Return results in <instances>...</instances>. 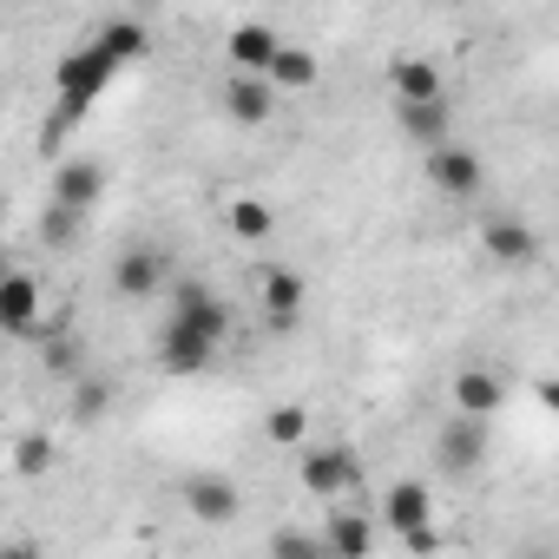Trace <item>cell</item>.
<instances>
[{"mask_svg":"<svg viewBox=\"0 0 559 559\" xmlns=\"http://www.w3.org/2000/svg\"><path fill=\"white\" fill-rule=\"evenodd\" d=\"M40 310H47V290L34 284L27 270H0V336H27L40 330Z\"/></svg>","mask_w":559,"mask_h":559,"instance_id":"1","label":"cell"},{"mask_svg":"<svg viewBox=\"0 0 559 559\" xmlns=\"http://www.w3.org/2000/svg\"><path fill=\"white\" fill-rule=\"evenodd\" d=\"M297 474H304V487L310 493H323V500H336V493H349L356 480H362V461H356V448H310L304 461H297Z\"/></svg>","mask_w":559,"mask_h":559,"instance_id":"2","label":"cell"},{"mask_svg":"<svg viewBox=\"0 0 559 559\" xmlns=\"http://www.w3.org/2000/svg\"><path fill=\"white\" fill-rule=\"evenodd\" d=\"M185 507H191L198 526H230V520L243 513V493H237V480H224V474H191V480H185Z\"/></svg>","mask_w":559,"mask_h":559,"instance_id":"3","label":"cell"},{"mask_svg":"<svg viewBox=\"0 0 559 559\" xmlns=\"http://www.w3.org/2000/svg\"><path fill=\"white\" fill-rule=\"evenodd\" d=\"M106 191V165L99 158H60V178H53V211H73L86 217Z\"/></svg>","mask_w":559,"mask_h":559,"instance_id":"4","label":"cell"},{"mask_svg":"<svg viewBox=\"0 0 559 559\" xmlns=\"http://www.w3.org/2000/svg\"><path fill=\"white\" fill-rule=\"evenodd\" d=\"M178 330H191V336H204V343H224L230 336V304L224 297H211L204 284H185L178 290V317H171Z\"/></svg>","mask_w":559,"mask_h":559,"instance_id":"5","label":"cell"},{"mask_svg":"<svg viewBox=\"0 0 559 559\" xmlns=\"http://www.w3.org/2000/svg\"><path fill=\"white\" fill-rule=\"evenodd\" d=\"M435 461H441V474H474L480 461H487V421H448L441 428V441H435Z\"/></svg>","mask_w":559,"mask_h":559,"instance_id":"6","label":"cell"},{"mask_svg":"<svg viewBox=\"0 0 559 559\" xmlns=\"http://www.w3.org/2000/svg\"><path fill=\"white\" fill-rule=\"evenodd\" d=\"M428 171H435V185H441L448 198H474L480 178H487V171H480V152H474V145H454V139H448L441 152H428Z\"/></svg>","mask_w":559,"mask_h":559,"instance_id":"7","label":"cell"},{"mask_svg":"<svg viewBox=\"0 0 559 559\" xmlns=\"http://www.w3.org/2000/svg\"><path fill=\"white\" fill-rule=\"evenodd\" d=\"M507 408V382L493 376V369H461L454 376V415L461 421H487V415H500Z\"/></svg>","mask_w":559,"mask_h":559,"instance_id":"8","label":"cell"},{"mask_svg":"<svg viewBox=\"0 0 559 559\" xmlns=\"http://www.w3.org/2000/svg\"><path fill=\"white\" fill-rule=\"evenodd\" d=\"M395 126L402 139H415L421 152H441L454 139V106L448 99H428V106H395Z\"/></svg>","mask_w":559,"mask_h":559,"instance_id":"9","label":"cell"},{"mask_svg":"<svg viewBox=\"0 0 559 559\" xmlns=\"http://www.w3.org/2000/svg\"><path fill=\"white\" fill-rule=\"evenodd\" d=\"M276 27H263V21H243V27H230V67L243 73V80H263L270 73V60H276Z\"/></svg>","mask_w":559,"mask_h":559,"instance_id":"10","label":"cell"},{"mask_svg":"<svg viewBox=\"0 0 559 559\" xmlns=\"http://www.w3.org/2000/svg\"><path fill=\"white\" fill-rule=\"evenodd\" d=\"M263 317H270V330H297V317H304V276L297 270H263Z\"/></svg>","mask_w":559,"mask_h":559,"instance_id":"11","label":"cell"},{"mask_svg":"<svg viewBox=\"0 0 559 559\" xmlns=\"http://www.w3.org/2000/svg\"><path fill=\"white\" fill-rule=\"evenodd\" d=\"M382 520L408 539V533H421V526H435V500H428V487L421 480H402V487H389V500H382Z\"/></svg>","mask_w":559,"mask_h":559,"instance_id":"12","label":"cell"},{"mask_svg":"<svg viewBox=\"0 0 559 559\" xmlns=\"http://www.w3.org/2000/svg\"><path fill=\"white\" fill-rule=\"evenodd\" d=\"M211 356H217V343H204V336H191V330H165V343H158V362H165V376H204L211 369Z\"/></svg>","mask_w":559,"mask_h":559,"instance_id":"13","label":"cell"},{"mask_svg":"<svg viewBox=\"0 0 559 559\" xmlns=\"http://www.w3.org/2000/svg\"><path fill=\"white\" fill-rule=\"evenodd\" d=\"M487 250H493L507 270H526V263H539V237H533L520 217H493V224H487Z\"/></svg>","mask_w":559,"mask_h":559,"instance_id":"14","label":"cell"},{"mask_svg":"<svg viewBox=\"0 0 559 559\" xmlns=\"http://www.w3.org/2000/svg\"><path fill=\"white\" fill-rule=\"evenodd\" d=\"M323 546H330V559H369L376 526H369L362 513H330V520H323Z\"/></svg>","mask_w":559,"mask_h":559,"instance_id":"15","label":"cell"},{"mask_svg":"<svg viewBox=\"0 0 559 559\" xmlns=\"http://www.w3.org/2000/svg\"><path fill=\"white\" fill-rule=\"evenodd\" d=\"M112 284H119V297H152L165 284V257L158 250H126L119 270H112Z\"/></svg>","mask_w":559,"mask_h":559,"instance_id":"16","label":"cell"},{"mask_svg":"<svg viewBox=\"0 0 559 559\" xmlns=\"http://www.w3.org/2000/svg\"><path fill=\"white\" fill-rule=\"evenodd\" d=\"M224 106H230V119H243V126H263V119L276 112V93H270V80H243V73H230V86H224Z\"/></svg>","mask_w":559,"mask_h":559,"instance_id":"17","label":"cell"},{"mask_svg":"<svg viewBox=\"0 0 559 559\" xmlns=\"http://www.w3.org/2000/svg\"><path fill=\"white\" fill-rule=\"evenodd\" d=\"M428 99H448L441 73L428 60H395V106H428Z\"/></svg>","mask_w":559,"mask_h":559,"instance_id":"18","label":"cell"},{"mask_svg":"<svg viewBox=\"0 0 559 559\" xmlns=\"http://www.w3.org/2000/svg\"><path fill=\"white\" fill-rule=\"evenodd\" d=\"M270 93L284 86V93H304V86H317V53H304V47H276V60H270Z\"/></svg>","mask_w":559,"mask_h":559,"instance_id":"19","label":"cell"},{"mask_svg":"<svg viewBox=\"0 0 559 559\" xmlns=\"http://www.w3.org/2000/svg\"><path fill=\"white\" fill-rule=\"evenodd\" d=\"M93 47H99L112 67H126V60H139L152 40H145V27H139V21H106V27L93 34Z\"/></svg>","mask_w":559,"mask_h":559,"instance_id":"20","label":"cell"},{"mask_svg":"<svg viewBox=\"0 0 559 559\" xmlns=\"http://www.w3.org/2000/svg\"><path fill=\"white\" fill-rule=\"evenodd\" d=\"M270 559H330V546H323V533L276 526V533H270Z\"/></svg>","mask_w":559,"mask_h":559,"instance_id":"21","label":"cell"},{"mask_svg":"<svg viewBox=\"0 0 559 559\" xmlns=\"http://www.w3.org/2000/svg\"><path fill=\"white\" fill-rule=\"evenodd\" d=\"M47 376L80 382V376H86V343H73L67 330H60V336H47Z\"/></svg>","mask_w":559,"mask_h":559,"instance_id":"22","label":"cell"},{"mask_svg":"<svg viewBox=\"0 0 559 559\" xmlns=\"http://www.w3.org/2000/svg\"><path fill=\"white\" fill-rule=\"evenodd\" d=\"M112 408V382L106 376H80L73 382V421H106Z\"/></svg>","mask_w":559,"mask_h":559,"instance_id":"23","label":"cell"},{"mask_svg":"<svg viewBox=\"0 0 559 559\" xmlns=\"http://www.w3.org/2000/svg\"><path fill=\"white\" fill-rule=\"evenodd\" d=\"M270 224H276V217H270V204H263V198H237V204H230V230H237L243 243H263V237H270Z\"/></svg>","mask_w":559,"mask_h":559,"instance_id":"24","label":"cell"},{"mask_svg":"<svg viewBox=\"0 0 559 559\" xmlns=\"http://www.w3.org/2000/svg\"><path fill=\"white\" fill-rule=\"evenodd\" d=\"M304 428H310V415H304L297 402H284V408H270V421H263V435H270L276 448H297V441H304Z\"/></svg>","mask_w":559,"mask_h":559,"instance_id":"25","label":"cell"},{"mask_svg":"<svg viewBox=\"0 0 559 559\" xmlns=\"http://www.w3.org/2000/svg\"><path fill=\"white\" fill-rule=\"evenodd\" d=\"M47 467H53V441H47V435H21V441H14V474L34 480V474H47Z\"/></svg>","mask_w":559,"mask_h":559,"instance_id":"26","label":"cell"},{"mask_svg":"<svg viewBox=\"0 0 559 559\" xmlns=\"http://www.w3.org/2000/svg\"><path fill=\"white\" fill-rule=\"evenodd\" d=\"M80 224H86V217H73V211H47V217H40V237H47L53 250H67V243L80 237Z\"/></svg>","mask_w":559,"mask_h":559,"instance_id":"27","label":"cell"},{"mask_svg":"<svg viewBox=\"0 0 559 559\" xmlns=\"http://www.w3.org/2000/svg\"><path fill=\"white\" fill-rule=\"evenodd\" d=\"M0 559H47V552H40V539H8V546H0Z\"/></svg>","mask_w":559,"mask_h":559,"instance_id":"28","label":"cell"},{"mask_svg":"<svg viewBox=\"0 0 559 559\" xmlns=\"http://www.w3.org/2000/svg\"><path fill=\"white\" fill-rule=\"evenodd\" d=\"M408 546H415V552H435V546H441V533H435V526H421V533H408Z\"/></svg>","mask_w":559,"mask_h":559,"instance_id":"29","label":"cell"},{"mask_svg":"<svg viewBox=\"0 0 559 559\" xmlns=\"http://www.w3.org/2000/svg\"><path fill=\"white\" fill-rule=\"evenodd\" d=\"M526 559H552V552H526Z\"/></svg>","mask_w":559,"mask_h":559,"instance_id":"30","label":"cell"}]
</instances>
